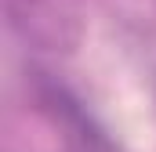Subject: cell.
Returning a JSON list of instances; mask_svg holds the SVG:
<instances>
[{
    "mask_svg": "<svg viewBox=\"0 0 156 152\" xmlns=\"http://www.w3.org/2000/svg\"><path fill=\"white\" fill-rule=\"evenodd\" d=\"M73 152H113L109 149V141L98 134V130H91L83 119L76 116V130H73Z\"/></svg>",
    "mask_w": 156,
    "mask_h": 152,
    "instance_id": "6da1fadb",
    "label": "cell"
}]
</instances>
